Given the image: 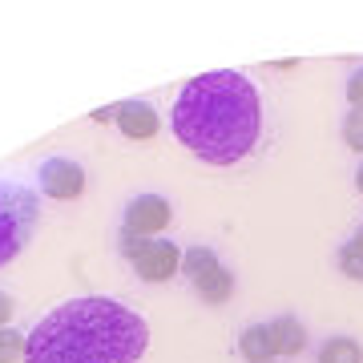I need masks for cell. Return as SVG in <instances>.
Returning a JSON list of instances; mask_svg holds the SVG:
<instances>
[{"label":"cell","mask_w":363,"mask_h":363,"mask_svg":"<svg viewBox=\"0 0 363 363\" xmlns=\"http://www.w3.org/2000/svg\"><path fill=\"white\" fill-rule=\"evenodd\" d=\"M169 125L174 138L206 166H234L259 145L262 97L247 73L214 69L182 85Z\"/></svg>","instance_id":"obj_1"},{"label":"cell","mask_w":363,"mask_h":363,"mask_svg":"<svg viewBox=\"0 0 363 363\" xmlns=\"http://www.w3.org/2000/svg\"><path fill=\"white\" fill-rule=\"evenodd\" d=\"M150 347V323L105 295H81L52 307L28 331L25 363H138Z\"/></svg>","instance_id":"obj_2"},{"label":"cell","mask_w":363,"mask_h":363,"mask_svg":"<svg viewBox=\"0 0 363 363\" xmlns=\"http://www.w3.org/2000/svg\"><path fill=\"white\" fill-rule=\"evenodd\" d=\"M37 230V194L21 182L0 178V267L28 247V238Z\"/></svg>","instance_id":"obj_3"},{"label":"cell","mask_w":363,"mask_h":363,"mask_svg":"<svg viewBox=\"0 0 363 363\" xmlns=\"http://www.w3.org/2000/svg\"><path fill=\"white\" fill-rule=\"evenodd\" d=\"M121 255L130 262L142 283H166L182 271V247L169 238H133L121 234Z\"/></svg>","instance_id":"obj_4"},{"label":"cell","mask_w":363,"mask_h":363,"mask_svg":"<svg viewBox=\"0 0 363 363\" xmlns=\"http://www.w3.org/2000/svg\"><path fill=\"white\" fill-rule=\"evenodd\" d=\"M182 274H186L190 286H194L206 303H214V307H222V303L234 295V274L222 267V259L210 247L182 250Z\"/></svg>","instance_id":"obj_5"},{"label":"cell","mask_w":363,"mask_h":363,"mask_svg":"<svg viewBox=\"0 0 363 363\" xmlns=\"http://www.w3.org/2000/svg\"><path fill=\"white\" fill-rule=\"evenodd\" d=\"M169 222H174V206L162 194H138L121 214V234L133 238H162Z\"/></svg>","instance_id":"obj_6"},{"label":"cell","mask_w":363,"mask_h":363,"mask_svg":"<svg viewBox=\"0 0 363 363\" xmlns=\"http://www.w3.org/2000/svg\"><path fill=\"white\" fill-rule=\"evenodd\" d=\"M40 194L57 198V202H73V198L85 194V169L73 157H45L37 169Z\"/></svg>","instance_id":"obj_7"},{"label":"cell","mask_w":363,"mask_h":363,"mask_svg":"<svg viewBox=\"0 0 363 363\" xmlns=\"http://www.w3.org/2000/svg\"><path fill=\"white\" fill-rule=\"evenodd\" d=\"M157 125H162V121H157V109L150 101H138V97H133V101L117 105V130L125 133L130 142H150L157 133Z\"/></svg>","instance_id":"obj_8"},{"label":"cell","mask_w":363,"mask_h":363,"mask_svg":"<svg viewBox=\"0 0 363 363\" xmlns=\"http://www.w3.org/2000/svg\"><path fill=\"white\" fill-rule=\"evenodd\" d=\"M271 331V347H274V359H286V355H298V351L307 347V327L291 319V315H279L267 323Z\"/></svg>","instance_id":"obj_9"},{"label":"cell","mask_w":363,"mask_h":363,"mask_svg":"<svg viewBox=\"0 0 363 363\" xmlns=\"http://www.w3.org/2000/svg\"><path fill=\"white\" fill-rule=\"evenodd\" d=\"M238 355H242L247 363H271L274 359L267 323H255V327H247V331H242V339H238Z\"/></svg>","instance_id":"obj_10"},{"label":"cell","mask_w":363,"mask_h":363,"mask_svg":"<svg viewBox=\"0 0 363 363\" xmlns=\"http://www.w3.org/2000/svg\"><path fill=\"white\" fill-rule=\"evenodd\" d=\"M319 363H363V347H359V339H351V335H335V339H327L323 347H319Z\"/></svg>","instance_id":"obj_11"},{"label":"cell","mask_w":363,"mask_h":363,"mask_svg":"<svg viewBox=\"0 0 363 363\" xmlns=\"http://www.w3.org/2000/svg\"><path fill=\"white\" fill-rule=\"evenodd\" d=\"M25 347H28V335H21L16 327H0V363H25Z\"/></svg>","instance_id":"obj_12"},{"label":"cell","mask_w":363,"mask_h":363,"mask_svg":"<svg viewBox=\"0 0 363 363\" xmlns=\"http://www.w3.org/2000/svg\"><path fill=\"white\" fill-rule=\"evenodd\" d=\"M339 271L347 274V279H359L363 283V250L355 242H343L339 247Z\"/></svg>","instance_id":"obj_13"},{"label":"cell","mask_w":363,"mask_h":363,"mask_svg":"<svg viewBox=\"0 0 363 363\" xmlns=\"http://www.w3.org/2000/svg\"><path fill=\"white\" fill-rule=\"evenodd\" d=\"M343 142H347V150H355L363 157V109H351L343 117Z\"/></svg>","instance_id":"obj_14"},{"label":"cell","mask_w":363,"mask_h":363,"mask_svg":"<svg viewBox=\"0 0 363 363\" xmlns=\"http://www.w3.org/2000/svg\"><path fill=\"white\" fill-rule=\"evenodd\" d=\"M347 101H351V109H363V69L347 77Z\"/></svg>","instance_id":"obj_15"},{"label":"cell","mask_w":363,"mask_h":363,"mask_svg":"<svg viewBox=\"0 0 363 363\" xmlns=\"http://www.w3.org/2000/svg\"><path fill=\"white\" fill-rule=\"evenodd\" d=\"M13 311H16L13 295H9V291H0V327H9V319H13Z\"/></svg>","instance_id":"obj_16"},{"label":"cell","mask_w":363,"mask_h":363,"mask_svg":"<svg viewBox=\"0 0 363 363\" xmlns=\"http://www.w3.org/2000/svg\"><path fill=\"white\" fill-rule=\"evenodd\" d=\"M93 121H117V105H105V109H93Z\"/></svg>","instance_id":"obj_17"},{"label":"cell","mask_w":363,"mask_h":363,"mask_svg":"<svg viewBox=\"0 0 363 363\" xmlns=\"http://www.w3.org/2000/svg\"><path fill=\"white\" fill-rule=\"evenodd\" d=\"M355 186H359V194H363V162H359V169H355Z\"/></svg>","instance_id":"obj_18"},{"label":"cell","mask_w":363,"mask_h":363,"mask_svg":"<svg viewBox=\"0 0 363 363\" xmlns=\"http://www.w3.org/2000/svg\"><path fill=\"white\" fill-rule=\"evenodd\" d=\"M351 242H355V247L363 250V226H359V230H355V238H351Z\"/></svg>","instance_id":"obj_19"},{"label":"cell","mask_w":363,"mask_h":363,"mask_svg":"<svg viewBox=\"0 0 363 363\" xmlns=\"http://www.w3.org/2000/svg\"><path fill=\"white\" fill-rule=\"evenodd\" d=\"M271 363H283V359H271Z\"/></svg>","instance_id":"obj_20"}]
</instances>
